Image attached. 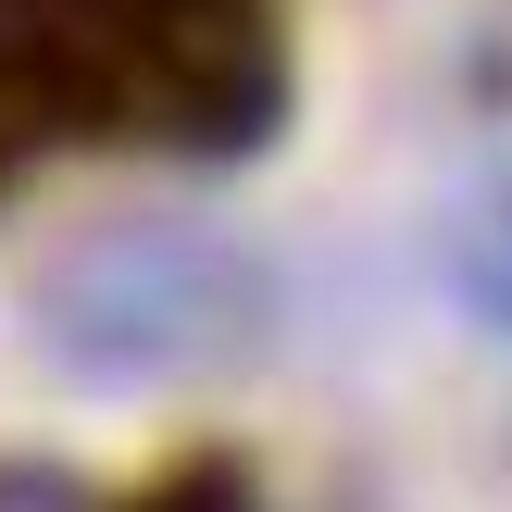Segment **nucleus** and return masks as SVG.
Here are the masks:
<instances>
[{"label": "nucleus", "instance_id": "1", "mask_svg": "<svg viewBox=\"0 0 512 512\" xmlns=\"http://www.w3.org/2000/svg\"><path fill=\"white\" fill-rule=\"evenodd\" d=\"M250 275L200 238H113L50 288V338H63L75 375H175L200 350L238 338Z\"/></svg>", "mask_w": 512, "mask_h": 512}, {"label": "nucleus", "instance_id": "2", "mask_svg": "<svg viewBox=\"0 0 512 512\" xmlns=\"http://www.w3.org/2000/svg\"><path fill=\"white\" fill-rule=\"evenodd\" d=\"M463 300H475L488 325H512V188H488V200L463 213Z\"/></svg>", "mask_w": 512, "mask_h": 512}]
</instances>
